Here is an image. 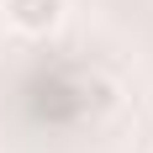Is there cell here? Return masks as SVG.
I'll return each mask as SVG.
<instances>
[{"label":"cell","instance_id":"cell-1","mask_svg":"<svg viewBox=\"0 0 153 153\" xmlns=\"http://www.w3.org/2000/svg\"><path fill=\"white\" fill-rule=\"evenodd\" d=\"M5 21L21 37H48L63 21V0H5Z\"/></svg>","mask_w":153,"mask_h":153}]
</instances>
